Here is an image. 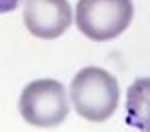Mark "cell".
<instances>
[{
	"label": "cell",
	"instance_id": "obj_2",
	"mask_svg": "<svg viewBox=\"0 0 150 132\" xmlns=\"http://www.w3.org/2000/svg\"><path fill=\"white\" fill-rule=\"evenodd\" d=\"M134 16L132 0H78L76 26L90 40H112L128 28Z\"/></svg>",
	"mask_w": 150,
	"mask_h": 132
},
{
	"label": "cell",
	"instance_id": "obj_4",
	"mask_svg": "<svg viewBox=\"0 0 150 132\" xmlns=\"http://www.w3.org/2000/svg\"><path fill=\"white\" fill-rule=\"evenodd\" d=\"M72 8L68 0H26L24 24L36 38L52 40L70 28Z\"/></svg>",
	"mask_w": 150,
	"mask_h": 132
},
{
	"label": "cell",
	"instance_id": "obj_3",
	"mask_svg": "<svg viewBox=\"0 0 150 132\" xmlns=\"http://www.w3.org/2000/svg\"><path fill=\"white\" fill-rule=\"evenodd\" d=\"M18 108L28 124L38 128H52L62 124L68 116V96L58 80H32L22 90Z\"/></svg>",
	"mask_w": 150,
	"mask_h": 132
},
{
	"label": "cell",
	"instance_id": "obj_1",
	"mask_svg": "<svg viewBox=\"0 0 150 132\" xmlns=\"http://www.w3.org/2000/svg\"><path fill=\"white\" fill-rule=\"evenodd\" d=\"M120 88L110 72L86 66L82 68L70 84V98L76 112L90 122L108 120L118 108Z\"/></svg>",
	"mask_w": 150,
	"mask_h": 132
},
{
	"label": "cell",
	"instance_id": "obj_5",
	"mask_svg": "<svg viewBox=\"0 0 150 132\" xmlns=\"http://www.w3.org/2000/svg\"><path fill=\"white\" fill-rule=\"evenodd\" d=\"M126 122L142 132H150V78H138L128 86Z\"/></svg>",
	"mask_w": 150,
	"mask_h": 132
},
{
	"label": "cell",
	"instance_id": "obj_6",
	"mask_svg": "<svg viewBox=\"0 0 150 132\" xmlns=\"http://www.w3.org/2000/svg\"><path fill=\"white\" fill-rule=\"evenodd\" d=\"M22 0H0V14H6V12H12Z\"/></svg>",
	"mask_w": 150,
	"mask_h": 132
}]
</instances>
